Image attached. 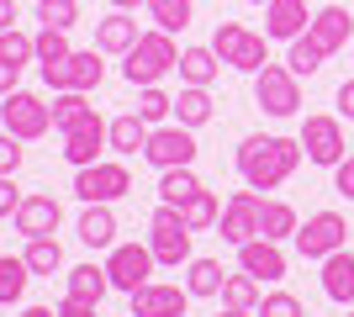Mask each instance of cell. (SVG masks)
I'll return each mask as SVG.
<instances>
[{
  "label": "cell",
  "mask_w": 354,
  "mask_h": 317,
  "mask_svg": "<svg viewBox=\"0 0 354 317\" xmlns=\"http://www.w3.org/2000/svg\"><path fill=\"white\" fill-rule=\"evenodd\" d=\"M133 191V169L122 164V159H101V164H85L74 169V196L85 201H101V206H111V201H122Z\"/></svg>",
  "instance_id": "obj_6"
},
{
  "label": "cell",
  "mask_w": 354,
  "mask_h": 317,
  "mask_svg": "<svg viewBox=\"0 0 354 317\" xmlns=\"http://www.w3.org/2000/svg\"><path fill=\"white\" fill-rule=\"evenodd\" d=\"M196 191H201V180H196V169H191V164L159 169V201H164V206H185Z\"/></svg>",
  "instance_id": "obj_29"
},
{
  "label": "cell",
  "mask_w": 354,
  "mask_h": 317,
  "mask_svg": "<svg viewBox=\"0 0 354 317\" xmlns=\"http://www.w3.org/2000/svg\"><path fill=\"white\" fill-rule=\"evenodd\" d=\"M138 117H143L148 127L169 122V117H175V95H164L159 85H143V90H138Z\"/></svg>",
  "instance_id": "obj_38"
},
{
  "label": "cell",
  "mask_w": 354,
  "mask_h": 317,
  "mask_svg": "<svg viewBox=\"0 0 354 317\" xmlns=\"http://www.w3.org/2000/svg\"><path fill=\"white\" fill-rule=\"evenodd\" d=\"M249 6H270V0H249Z\"/></svg>",
  "instance_id": "obj_52"
},
{
  "label": "cell",
  "mask_w": 354,
  "mask_h": 317,
  "mask_svg": "<svg viewBox=\"0 0 354 317\" xmlns=\"http://www.w3.org/2000/svg\"><path fill=\"white\" fill-rule=\"evenodd\" d=\"M111 148V122H101V111L90 122H80V127H69L64 133V164H74V169H85V164H101V153Z\"/></svg>",
  "instance_id": "obj_14"
},
{
  "label": "cell",
  "mask_w": 354,
  "mask_h": 317,
  "mask_svg": "<svg viewBox=\"0 0 354 317\" xmlns=\"http://www.w3.org/2000/svg\"><path fill=\"white\" fill-rule=\"evenodd\" d=\"M333 191H339L344 201H354V153H349V159H344L339 169H333Z\"/></svg>",
  "instance_id": "obj_44"
},
{
  "label": "cell",
  "mask_w": 354,
  "mask_h": 317,
  "mask_svg": "<svg viewBox=\"0 0 354 317\" xmlns=\"http://www.w3.org/2000/svg\"><path fill=\"white\" fill-rule=\"evenodd\" d=\"M74 48H69V32H59V27H43L37 32V69H48V64H64Z\"/></svg>",
  "instance_id": "obj_39"
},
{
  "label": "cell",
  "mask_w": 354,
  "mask_h": 317,
  "mask_svg": "<svg viewBox=\"0 0 354 317\" xmlns=\"http://www.w3.org/2000/svg\"><path fill=\"white\" fill-rule=\"evenodd\" d=\"M254 101L265 117H296L301 111V75H291L286 64H265L254 75Z\"/></svg>",
  "instance_id": "obj_7"
},
{
  "label": "cell",
  "mask_w": 354,
  "mask_h": 317,
  "mask_svg": "<svg viewBox=\"0 0 354 317\" xmlns=\"http://www.w3.org/2000/svg\"><path fill=\"white\" fill-rule=\"evenodd\" d=\"M238 270H249L259 286H265V280H286V254H281V243L249 238L243 249H238Z\"/></svg>",
  "instance_id": "obj_17"
},
{
  "label": "cell",
  "mask_w": 354,
  "mask_h": 317,
  "mask_svg": "<svg viewBox=\"0 0 354 317\" xmlns=\"http://www.w3.org/2000/svg\"><path fill=\"white\" fill-rule=\"evenodd\" d=\"M127 302H133V317H185L191 291L185 286H164V280H148V286H138Z\"/></svg>",
  "instance_id": "obj_15"
},
{
  "label": "cell",
  "mask_w": 354,
  "mask_h": 317,
  "mask_svg": "<svg viewBox=\"0 0 354 317\" xmlns=\"http://www.w3.org/2000/svg\"><path fill=\"white\" fill-rule=\"evenodd\" d=\"M21 159H27L21 137H16V133H0V175H16V169H21Z\"/></svg>",
  "instance_id": "obj_42"
},
{
  "label": "cell",
  "mask_w": 354,
  "mask_h": 317,
  "mask_svg": "<svg viewBox=\"0 0 354 317\" xmlns=\"http://www.w3.org/2000/svg\"><path fill=\"white\" fill-rule=\"evenodd\" d=\"M217 317H259V312H238V307H222Z\"/></svg>",
  "instance_id": "obj_51"
},
{
  "label": "cell",
  "mask_w": 354,
  "mask_h": 317,
  "mask_svg": "<svg viewBox=\"0 0 354 317\" xmlns=\"http://www.w3.org/2000/svg\"><path fill=\"white\" fill-rule=\"evenodd\" d=\"M296 249H301V259H317V265H323L328 254L349 249V222H344L339 211H312L307 222L296 227Z\"/></svg>",
  "instance_id": "obj_9"
},
{
  "label": "cell",
  "mask_w": 354,
  "mask_h": 317,
  "mask_svg": "<svg viewBox=\"0 0 354 317\" xmlns=\"http://www.w3.org/2000/svg\"><path fill=\"white\" fill-rule=\"evenodd\" d=\"M27 280H32V265L27 259H11L0 254V307H16L27 296Z\"/></svg>",
  "instance_id": "obj_31"
},
{
  "label": "cell",
  "mask_w": 354,
  "mask_h": 317,
  "mask_svg": "<svg viewBox=\"0 0 354 317\" xmlns=\"http://www.w3.org/2000/svg\"><path fill=\"white\" fill-rule=\"evenodd\" d=\"M95 117V106H90V90H53V127L59 133H69V127H80V122Z\"/></svg>",
  "instance_id": "obj_27"
},
{
  "label": "cell",
  "mask_w": 354,
  "mask_h": 317,
  "mask_svg": "<svg viewBox=\"0 0 354 317\" xmlns=\"http://www.w3.org/2000/svg\"><path fill=\"white\" fill-rule=\"evenodd\" d=\"M349 317H354V307H349Z\"/></svg>",
  "instance_id": "obj_53"
},
{
  "label": "cell",
  "mask_w": 354,
  "mask_h": 317,
  "mask_svg": "<svg viewBox=\"0 0 354 317\" xmlns=\"http://www.w3.org/2000/svg\"><path fill=\"white\" fill-rule=\"evenodd\" d=\"M21 191H16V175H0V217H16V206H21Z\"/></svg>",
  "instance_id": "obj_43"
},
{
  "label": "cell",
  "mask_w": 354,
  "mask_h": 317,
  "mask_svg": "<svg viewBox=\"0 0 354 317\" xmlns=\"http://www.w3.org/2000/svg\"><path fill=\"white\" fill-rule=\"evenodd\" d=\"M16 233H21V238H53V233H59V222H64V206L53 196H27L21 201V206H16Z\"/></svg>",
  "instance_id": "obj_16"
},
{
  "label": "cell",
  "mask_w": 354,
  "mask_h": 317,
  "mask_svg": "<svg viewBox=\"0 0 354 317\" xmlns=\"http://www.w3.org/2000/svg\"><path fill=\"white\" fill-rule=\"evenodd\" d=\"M196 127H185V122H169V127H153L148 133V148H143V159L153 169H180V164H196Z\"/></svg>",
  "instance_id": "obj_10"
},
{
  "label": "cell",
  "mask_w": 354,
  "mask_h": 317,
  "mask_svg": "<svg viewBox=\"0 0 354 317\" xmlns=\"http://www.w3.org/2000/svg\"><path fill=\"white\" fill-rule=\"evenodd\" d=\"M222 280H227V270L217 259H191L185 265V291L191 296H222Z\"/></svg>",
  "instance_id": "obj_30"
},
{
  "label": "cell",
  "mask_w": 354,
  "mask_h": 317,
  "mask_svg": "<svg viewBox=\"0 0 354 317\" xmlns=\"http://www.w3.org/2000/svg\"><path fill=\"white\" fill-rule=\"evenodd\" d=\"M59 317H101V302H80V296H64Z\"/></svg>",
  "instance_id": "obj_45"
},
{
  "label": "cell",
  "mask_w": 354,
  "mask_h": 317,
  "mask_svg": "<svg viewBox=\"0 0 354 317\" xmlns=\"http://www.w3.org/2000/svg\"><path fill=\"white\" fill-rule=\"evenodd\" d=\"M122 75H127V85L133 90H143V85H159L164 75H175L180 69V48H175V32H164V27H153V32H143L127 53H122Z\"/></svg>",
  "instance_id": "obj_2"
},
{
  "label": "cell",
  "mask_w": 354,
  "mask_h": 317,
  "mask_svg": "<svg viewBox=\"0 0 354 317\" xmlns=\"http://www.w3.org/2000/svg\"><path fill=\"white\" fill-rule=\"evenodd\" d=\"M80 243L85 249H117V211L111 206H101V201H90L85 211H80Z\"/></svg>",
  "instance_id": "obj_20"
},
{
  "label": "cell",
  "mask_w": 354,
  "mask_h": 317,
  "mask_svg": "<svg viewBox=\"0 0 354 317\" xmlns=\"http://www.w3.org/2000/svg\"><path fill=\"white\" fill-rule=\"evenodd\" d=\"M138 37H143V32H138V21L127 11H111V16L95 21V48H101V53H127Z\"/></svg>",
  "instance_id": "obj_22"
},
{
  "label": "cell",
  "mask_w": 354,
  "mask_h": 317,
  "mask_svg": "<svg viewBox=\"0 0 354 317\" xmlns=\"http://www.w3.org/2000/svg\"><path fill=\"white\" fill-rule=\"evenodd\" d=\"M307 27H312L307 0H270L265 6V37H275V43H291V37H301Z\"/></svg>",
  "instance_id": "obj_18"
},
{
  "label": "cell",
  "mask_w": 354,
  "mask_h": 317,
  "mask_svg": "<svg viewBox=\"0 0 354 317\" xmlns=\"http://www.w3.org/2000/svg\"><path fill=\"white\" fill-rule=\"evenodd\" d=\"M37 21H43V27L69 32L74 21H80V0H37Z\"/></svg>",
  "instance_id": "obj_40"
},
{
  "label": "cell",
  "mask_w": 354,
  "mask_h": 317,
  "mask_svg": "<svg viewBox=\"0 0 354 317\" xmlns=\"http://www.w3.org/2000/svg\"><path fill=\"white\" fill-rule=\"evenodd\" d=\"M301 159H307V153H301V137H281V133H254V137H243L238 153H233L243 185H254V191H281L296 169H301Z\"/></svg>",
  "instance_id": "obj_1"
},
{
  "label": "cell",
  "mask_w": 354,
  "mask_h": 317,
  "mask_svg": "<svg viewBox=\"0 0 354 317\" xmlns=\"http://www.w3.org/2000/svg\"><path fill=\"white\" fill-rule=\"evenodd\" d=\"M323 48H317V37H312V32H301V37H291V53H286V69H291V75H317V69H323Z\"/></svg>",
  "instance_id": "obj_33"
},
{
  "label": "cell",
  "mask_w": 354,
  "mask_h": 317,
  "mask_svg": "<svg viewBox=\"0 0 354 317\" xmlns=\"http://www.w3.org/2000/svg\"><path fill=\"white\" fill-rule=\"evenodd\" d=\"M21 317H59V307H27Z\"/></svg>",
  "instance_id": "obj_49"
},
{
  "label": "cell",
  "mask_w": 354,
  "mask_h": 317,
  "mask_svg": "<svg viewBox=\"0 0 354 317\" xmlns=\"http://www.w3.org/2000/svg\"><path fill=\"white\" fill-rule=\"evenodd\" d=\"M138 6H148V0H111V11H138Z\"/></svg>",
  "instance_id": "obj_50"
},
{
  "label": "cell",
  "mask_w": 354,
  "mask_h": 317,
  "mask_svg": "<svg viewBox=\"0 0 354 317\" xmlns=\"http://www.w3.org/2000/svg\"><path fill=\"white\" fill-rule=\"evenodd\" d=\"M148 133H153V127H148L138 111H122V117L111 122V148H117L122 159H133V153L148 148Z\"/></svg>",
  "instance_id": "obj_25"
},
{
  "label": "cell",
  "mask_w": 354,
  "mask_h": 317,
  "mask_svg": "<svg viewBox=\"0 0 354 317\" xmlns=\"http://www.w3.org/2000/svg\"><path fill=\"white\" fill-rule=\"evenodd\" d=\"M312 37H317V48H323L328 59L339 53V48H349V32H354V16L349 6H323V11H312Z\"/></svg>",
  "instance_id": "obj_19"
},
{
  "label": "cell",
  "mask_w": 354,
  "mask_h": 317,
  "mask_svg": "<svg viewBox=\"0 0 354 317\" xmlns=\"http://www.w3.org/2000/svg\"><path fill=\"white\" fill-rule=\"evenodd\" d=\"M16 27V0H0V32Z\"/></svg>",
  "instance_id": "obj_48"
},
{
  "label": "cell",
  "mask_w": 354,
  "mask_h": 317,
  "mask_svg": "<svg viewBox=\"0 0 354 317\" xmlns=\"http://www.w3.org/2000/svg\"><path fill=\"white\" fill-rule=\"evenodd\" d=\"M0 122H6V133H16L21 143H37V137L53 133V106H48L43 95H32V90H11V95H0Z\"/></svg>",
  "instance_id": "obj_5"
},
{
  "label": "cell",
  "mask_w": 354,
  "mask_h": 317,
  "mask_svg": "<svg viewBox=\"0 0 354 317\" xmlns=\"http://www.w3.org/2000/svg\"><path fill=\"white\" fill-rule=\"evenodd\" d=\"M148 16H153V27L164 32H185L196 16V0H148Z\"/></svg>",
  "instance_id": "obj_34"
},
{
  "label": "cell",
  "mask_w": 354,
  "mask_h": 317,
  "mask_svg": "<svg viewBox=\"0 0 354 317\" xmlns=\"http://www.w3.org/2000/svg\"><path fill=\"white\" fill-rule=\"evenodd\" d=\"M259 317H307V307L296 302L291 291H270L265 302H259Z\"/></svg>",
  "instance_id": "obj_41"
},
{
  "label": "cell",
  "mask_w": 354,
  "mask_h": 317,
  "mask_svg": "<svg viewBox=\"0 0 354 317\" xmlns=\"http://www.w3.org/2000/svg\"><path fill=\"white\" fill-rule=\"evenodd\" d=\"M212 117H217V106H212L207 85H185V90L175 95V122H185V127H207Z\"/></svg>",
  "instance_id": "obj_26"
},
{
  "label": "cell",
  "mask_w": 354,
  "mask_h": 317,
  "mask_svg": "<svg viewBox=\"0 0 354 317\" xmlns=\"http://www.w3.org/2000/svg\"><path fill=\"white\" fill-rule=\"evenodd\" d=\"M191 222H185V211L180 206H153V217H148V249H153V259L159 265H169V270H180V265H191Z\"/></svg>",
  "instance_id": "obj_4"
},
{
  "label": "cell",
  "mask_w": 354,
  "mask_h": 317,
  "mask_svg": "<svg viewBox=\"0 0 354 317\" xmlns=\"http://www.w3.org/2000/svg\"><path fill=\"white\" fill-rule=\"evenodd\" d=\"M296 227H301V217H296L291 201H265V217H259V238L286 243V238H296Z\"/></svg>",
  "instance_id": "obj_28"
},
{
  "label": "cell",
  "mask_w": 354,
  "mask_h": 317,
  "mask_svg": "<svg viewBox=\"0 0 354 317\" xmlns=\"http://www.w3.org/2000/svg\"><path fill=\"white\" fill-rule=\"evenodd\" d=\"M323 296L339 302V307H354V254L349 249L323 259Z\"/></svg>",
  "instance_id": "obj_21"
},
{
  "label": "cell",
  "mask_w": 354,
  "mask_h": 317,
  "mask_svg": "<svg viewBox=\"0 0 354 317\" xmlns=\"http://www.w3.org/2000/svg\"><path fill=\"white\" fill-rule=\"evenodd\" d=\"M0 64H16V69H27V64H37V37L32 32H0Z\"/></svg>",
  "instance_id": "obj_37"
},
{
  "label": "cell",
  "mask_w": 354,
  "mask_h": 317,
  "mask_svg": "<svg viewBox=\"0 0 354 317\" xmlns=\"http://www.w3.org/2000/svg\"><path fill=\"white\" fill-rule=\"evenodd\" d=\"M153 249L148 243H117L111 254H106V275H111V291H127L133 296L138 286H148V275H153Z\"/></svg>",
  "instance_id": "obj_13"
},
{
  "label": "cell",
  "mask_w": 354,
  "mask_h": 317,
  "mask_svg": "<svg viewBox=\"0 0 354 317\" xmlns=\"http://www.w3.org/2000/svg\"><path fill=\"white\" fill-rule=\"evenodd\" d=\"M106 53L101 48H74L64 64H48L43 79H48V90H95L106 79Z\"/></svg>",
  "instance_id": "obj_11"
},
{
  "label": "cell",
  "mask_w": 354,
  "mask_h": 317,
  "mask_svg": "<svg viewBox=\"0 0 354 317\" xmlns=\"http://www.w3.org/2000/svg\"><path fill=\"white\" fill-rule=\"evenodd\" d=\"M222 75V59L217 48H180V85H207Z\"/></svg>",
  "instance_id": "obj_23"
},
{
  "label": "cell",
  "mask_w": 354,
  "mask_h": 317,
  "mask_svg": "<svg viewBox=\"0 0 354 317\" xmlns=\"http://www.w3.org/2000/svg\"><path fill=\"white\" fill-rule=\"evenodd\" d=\"M32 265V275H59L64 270V249L59 238H27V254H21Z\"/></svg>",
  "instance_id": "obj_36"
},
{
  "label": "cell",
  "mask_w": 354,
  "mask_h": 317,
  "mask_svg": "<svg viewBox=\"0 0 354 317\" xmlns=\"http://www.w3.org/2000/svg\"><path fill=\"white\" fill-rule=\"evenodd\" d=\"M259 217H265V196L259 191H233L227 196V206H222V243H233V249H243L249 238H259Z\"/></svg>",
  "instance_id": "obj_12"
},
{
  "label": "cell",
  "mask_w": 354,
  "mask_h": 317,
  "mask_svg": "<svg viewBox=\"0 0 354 317\" xmlns=\"http://www.w3.org/2000/svg\"><path fill=\"white\" fill-rule=\"evenodd\" d=\"M296 137H301L307 164H317V169H339L344 159H349V143H344V117H307Z\"/></svg>",
  "instance_id": "obj_8"
},
{
  "label": "cell",
  "mask_w": 354,
  "mask_h": 317,
  "mask_svg": "<svg viewBox=\"0 0 354 317\" xmlns=\"http://www.w3.org/2000/svg\"><path fill=\"white\" fill-rule=\"evenodd\" d=\"M333 106H339V117H344V122H354V79H344V85H339Z\"/></svg>",
  "instance_id": "obj_46"
},
{
  "label": "cell",
  "mask_w": 354,
  "mask_h": 317,
  "mask_svg": "<svg viewBox=\"0 0 354 317\" xmlns=\"http://www.w3.org/2000/svg\"><path fill=\"white\" fill-rule=\"evenodd\" d=\"M259 280H254L249 270H238V275H227L222 280V307H238V312H259Z\"/></svg>",
  "instance_id": "obj_32"
},
{
  "label": "cell",
  "mask_w": 354,
  "mask_h": 317,
  "mask_svg": "<svg viewBox=\"0 0 354 317\" xmlns=\"http://www.w3.org/2000/svg\"><path fill=\"white\" fill-rule=\"evenodd\" d=\"M64 286H69V296H80V302H106V291H111V275H106V265H74L69 275H64Z\"/></svg>",
  "instance_id": "obj_24"
},
{
  "label": "cell",
  "mask_w": 354,
  "mask_h": 317,
  "mask_svg": "<svg viewBox=\"0 0 354 317\" xmlns=\"http://www.w3.org/2000/svg\"><path fill=\"white\" fill-rule=\"evenodd\" d=\"M212 48H217V59L238 75H259L270 64V37L265 32H249L243 21H217L212 32Z\"/></svg>",
  "instance_id": "obj_3"
},
{
  "label": "cell",
  "mask_w": 354,
  "mask_h": 317,
  "mask_svg": "<svg viewBox=\"0 0 354 317\" xmlns=\"http://www.w3.org/2000/svg\"><path fill=\"white\" fill-rule=\"evenodd\" d=\"M180 211H185V222H191V233H207V227H217V222H222V201L212 196L207 185H201V191H196V196L185 201Z\"/></svg>",
  "instance_id": "obj_35"
},
{
  "label": "cell",
  "mask_w": 354,
  "mask_h": 317,
  "mask_svg": "<svg viewBox=\"0 0 354 317\" xmlns=\"http://www.w3.org/2000/svg\"><path fill=\"white\" fill-rule=\"evenodd\" d=\"M16 79H21V69H16V64H0V95H11V90H21V85H16Z\"/></svg>",
  "instance_id": "obj_47"
}]
</instances>
